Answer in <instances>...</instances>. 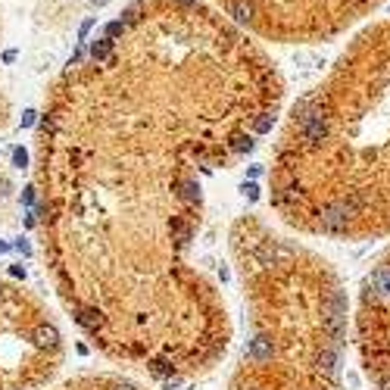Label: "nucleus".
I'll return each mask as SVG.
<instances>
[{"instance_id":"obj_7","label":"nucleus","mask_w":390,"mask_h":390,"mask_svg":"<svg viewBox=\"0 0 390 390\" xmlns=\"http://www.w3.org/2000/svg\"><path fill=\"white\" fill-rule=\"evenodd\" d=\"M150 372L156 375V378H175V365H169V362H150Z\"/></svg>"},{"instance_id":"obj_5","label":"nucleus","mask_w":390,"mask_h":390,"mask_svg":"<svg viewBox=\"0 0 390 390\" xmlns=\"http://www.w3.org/2000/svg\"><path fill=\"white\" fill-rule=\"evenodd\" d=\"M110 50H113V38H97V41H91V56L94 60H106L110 56Z\"/></svg>"},{"instance_id":"obj_10","label":"nucleus","mask_w":390,"mask_h":390,"mask_svg":"<svg viewBox=\"0 0 390 390\" xmlns=\"http://www.w3.org/2000/svg\"><path fill=\"white\" fill-rule=\"evenodd\" d=\"M91 28H94V19H85V22H81V28H78V38L85 41L88 34H91Z\"/></svg>"},{"instance_id":"obj_6","label":"nucleus","mask_w":390,"mask_h":390,"mask_svg":"<svg viewBox=\"0 0 390 390\" xmlns=\"http://www.w3.org/2000/svg\"><path fill=\"white\" fill-rule=\"evenodd\" d=\"M78 322L85 325V328H100V322H103V318H100V312H94V309H85V312L78 315Z\"/></svg>"},{"instance_id":"obj_2","label":"nucleus","mask_w":390,"mask_h":390,"mask_svg":"<svg viewBox=\"0 0 390 390\" xmlns=\"http://www.w3.org/2000/svg\"><path fill=\"white\" fill-rule=\"evenodd\" d=\"M238 244L253 297L238 390H344L350 303L331 262L262 228Z\"/></svg>"},{"instance_id":"obj_8","label":"nucleus","mask_w":390,"mask_h":390,"mask_svg":"<svg viewBox=\"0 0 390 390\" xmlns=\"http://www.w3.org/2000/svg\"><path fill=\"white\" fill-rule=\"evenodd\" d=\"M13 162L19 165V169H25V165H28V153L22 150V147H16V150H13Z\"/></svg>"},{"instance_id":"obj_18","label":"nucleus","mask_w":390,"mask_h":390,"mask_svg":"<svg viewBox=\"0 0 390 390\" xmlns=\"http://www.w3.org/2000/svg\"><path fill=\"white\" fill-rule=\"evenodd\" d=\"M0 297H3V284H0Z\"/></svg>"},{"instance_id":"obj_4","label":"nucleus","mask_w":390,"mask_h":390,"mask_svg":"<svg viewBox=\"0 0 390 390\" xmlns=\"http://www.w3.org/2000/svg\"><path fill=\"white\" fill-rule=\"evenodd\" d=\"M34 344L38 347H47V350H56V344H60V334H56V328L53 325H38L34 328Z\"/></svg>"},{"instance_id":"obj_17","label":"nucleus","mask_w":390,"mask_h":390,"mask_svg":"<svg viewBox=\"0 0 390 390\" xmlns=\"http://www.w3.org/2000/svg\"><path fill=\"white\" fill-rule=\"evenodd\" d=\"M3 250H9V244H3V241H0V253H3Z\"/></svg>"},{"instance_id":"obj_9","label":"nucleus","mask_w":390,"mask_h":390,"mask_svg":"<svg viewBox=\"0 0 390 390\" xmlns=\"http://www.w3.org/2000/svg\"><path fill=\"white\" fill-rule=\"evenodd\" d=\"M125 31V22L119 19V22H110V25H106V38H116V34H122Z\"/></svg>"},{"instance_id":"obj_3","label":"nucleus","mask_w":390,"mask_h":390,"mask_svg":"<svg viewBox=\"0 0 390 390\" xmlns=\"http://www.w3.org/2000/svg\"><path fill=\"white\" fill-rule=\"evenodd\" d=\"M356 347L372 390H390V250L362 278L356 309Z\"/></svg>"},{"instance_id":"obj_13","label":"nucleus","mask_w":390,"mask_h":390,"mask_svg":"<svg viewBox=\"0 0 390 390\" xmlns=\"http://www.w3.org/2000/svg\"><path fill=\"white\" fill-rule=\"evenodd\" d=\"M9 275H16V278H25V268H22V265H9Z\"/></svg>"},{"instance_id":"obj_14","label":"nucleus","mask_w":390,"mask_h":390,"mask_svg":"<svg viewBox=\"0 0 390 390\" xmlns=\"http://www.w3.org/2000/svg\"><path fill=\"white\" fill-rule=\"evenodd\" d=\"M13 247H16V250H19V253H28V244H25V241H16Z\"/></svg>"},{"instance_id":"obj_15","label":"nucleus","mask_w":390,"mask_h":390,"mask_svg":"<svg viewBox=\"0 0 390 390\" xmlns=\"http://www.w3.org/2000/svg\"><path fill=\"white\" fill-rule=\"evenodd\" d=\"M116 390H137V387H131V384H116Z\"/></svg>"},{"instance_id":"obj_1","label":"nucleus","mask_w":390,"mask_h":390,"mask_svg":"<svg viewBox=\"0 0 390 390\" xmlns=\"http://www.w3.org/2000/svg\"><path fill=\"white\" fill-rule=\"evenodd\" d=\"M271 203L312 234L390 238V22L365 28L325 85L293 106Z\"/></svg>"},{"instance_id":"obj_16","label":"nucleus","mask_w":390,"mask_h":390,"mask_svg":"<svg viewBox=\"0 0 390 390\" xmlns=\"http://www.w3.org/2000/svg\"><path fill=\"white\" fill-rule=\"evenodd\" d=\"M110 0H91V6H106Z\"/></svg>"},{"instance_id":"obj_12","label":"nucleus","mask_w":390,"mask_h":390,"mask_svg":"<svg viewBox=\"0 0 390 390\" xmlns=\"http://www.w3.org/2000/svg\"><path fill=\"white\" fill-rule=\"evenodd\" d=\"M244 191H247V197H250V200L259 197V187H256V184H244Z\"/></svg>"},{"instance_id":"obj_11","label":"nucleus","mask_w":390,"mask_h":390,"mask_svg":"<svg viewBox=\"0 0 390 390\" xmlns=\"http://www.w3.org/2000/svg\"><path fill=\"white\" fill-rule=\"evenodd\" d=\"M34 116H38V113H34V110H25V113H22V125H34Z\"/></svg>"}]
</instances>
